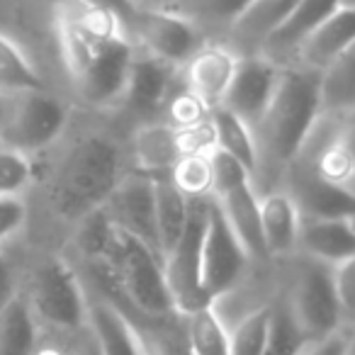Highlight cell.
I'll use <instances>...</instances> for the list:
<instances>
[{
	"mask_svg": "<svg viewBox=\"0 0 355 355\" xmlns=\"http://www.w3.org/2000/svg\"><path fill=\"white\" fill-rule=\"evenodd\" d=\"M129 173L127 139L88 127L61 144L44 178L46 205L71 229L100 209Z\"/></svg>",
	"mask_w": 355,
	"mask_h": 355,
	"instance_id": "6da1fadb",
	"label": "cell"
},
{
	"mask_svg": "<svg viewBox=\"0 0 355 355\" xmlns=\"http://www.w3.org/2000/svg\"><path fill=\"white\" fill-rule=\"evenodd\" d=\"M321 110H324V98H321L319 71L297 64L282 66L275 93L253 127L258 146V193L277 188L282 173L300 153Z\"/></svg>",
	"mask_w": 355,
	"mask_h": 355,
	"instance_id": "7a4b0ae2",
	"label": "cell"
},
{
	"mask_svg": "<svg viewBox=\"0 0 355 355\" xmlns=\"http://www.w3.org/2000/svg\"><path fill=\"white\" fill-rule=\"evenodd\" d=\"M61 59L76 98L90 110L117 112L127 88L134 46L129 42H93L56 25Z\"/></svg>",
	"mask_w": 355,
	"mask_h": 355,
	"instance_id": "3957f363",
	"label": "cell"
},
{
	"mask_svg": "<svg viewBox=\"0 0 355 355\" xmlns=\"http://www.w3.org/2000/svg\"><path fill=\"white\" fill-rule=\"evenodd\" d=\"M275 268L280 272L277 292L306 338H324L350 326L336 297L331 266L302 253H292L275 261Z\"/></svg>",
	"mask_w": 355,
	"mask_h": 355,
	"instance_id": "277c9868",
	"label": "cell"
},
{
	"mask_svg": "<svg viewBox=\"0 0 355 355\" xmlns=\"http://www.w3.org/2000/svg\"><path fill=\"white\" fill-rule=\"evenodd\" d=\"M20 297L40 329L59 334H78L85 329L88 290L69 258L51 256L37 263Z\"/></svg>",
	"mask_w": 355,
	"mask_h": 355,
	"instance_id": "5b68a950",
	"label": "cell"
},
{
	"mask_svg": "<svg viewBox=\"0 0 355 355\" xmlns=\"http://www.w3.org/2000/svg\"><path fill=\"white\" fill-rule=\"evenodd\" d=\"M295 163L355 198V107L321 110Z\"/></svg>",
	"mask_w": 355,
	"mask_h": 355,
	"instance_id": "8992f818",
	"label": "cell"
},
{
	"mask_svg": "<svg viewBox=\"0 0 355 355\" xmlns=\"http://www.w3.org/2000/svg\"><path fill=\"white\" fill-rule=\"evenodd\" d=\"M71 124V107L49 88L12 95L0 129V144L27 153L51 148Z\"/></svg>",
	"mask_w": 355,
	"mask_h": 355,
	"instance_id": "52a82bcc",
	"label": "cell"
},
{
	"mask_svg": "<svg viewBox=\"0 0 355 355\" xmlns=\"http://www.w3.org/2000/svg\"><path fill=\"white\" fill-rule=\"evenodd\" d=\"M212 148V119L190 129H175L161 119L141 122L134 124L127 137L129 171L144 173V175H166L183 156L207 153Z\"/></svg>",
	"mask_w": 355,
	"mask_h": 355,
	"instance_id": "ba28073f",
	"label": "cell"
},
{
	"mask_svg": "<svg viewBox=\"0 0 355 355\" xmlns=\"http://www.w3.org/2000/svg\"><path fill=\"white\" fill-rule=\"evenodd\" d=\"M207 200H193L190 205V219L175 246L163 256V275L171 292L173 306L178 314H188L193 309L209 304V297L202 287V239L207 229L209 214Z\"/></svg>",
	"mask_w": 355,
	"mask_h": 355,
	"instance_id": "9c48e42d",
	"label": "cell"
},
{
	"mask_svg": "<svg viewBox=\"0 0 355 355\" xmlns=\"http://www.w3.org/2000/svg\"><path fill=\"white\" fill-rule=\"evenodd\" d=\"M205 40L207 37L193 22L163 8H139L129 22V42L134 51L175 69H180Z\"/></svg>",
	"mask_w": 355,
	"mask_h": 355,
	"instance_id": "30bf717a",
	"label": "cell"
},
{
	"mask_svg": "<svg viewBox=\"0 0 355 355\" xmlns=\"http://www.w3.org/2000/svg\"><path fill=\"white\" fill-rule=\"evenodd\" d=\"M251 270H253V263L248 261L246 251L236 241L232 229L227 227L222 212H219V207L212 200L207 214V229H205V239H202L205 295L209 297V302L222 300L234 287L241 285L243 277Z\"/></svg>",
	"mask_w": 355,
	"mask_h": 355,
	"instance_id": "8fae6325",
	"label": "cell"
},
{
	"mask_svg": "<svg viewBox=\"0 0 355 355\" xmlns=\"http://www.w3.org/2000/svg\"><path fill=\"white\" fill-rule=\"evenodd\" d=\"M103 212L117 229L139 239L141 243L158 251L156 234V198H153V175L129 171L122 178V183L103 205Z\"/></svg>",
	"mask_w": 355,
	"mask_h": 355,
	"instance_id": "7c38bea8",
	"label": "cell"
},
{
	"mask_svg": "<svg viewBox=\"0 0 355 355\" xmlns=\"http://www.w3.org/2000/svg\"><path fill=\"white\" fill-rule=\"evenodd\" d=\"M239 54L224 40H205L202 46L180 66V83L212 112L222 107L224 95L234 80Z\"/></svg>",
	"mask_w": 355,
	"mask_h": 355,
	"instance_id": "4fadbf2b",
	"label": "cell"
},
{
	"mask_svg": "<svg viewBox=\"0 0 355 355\" xmlns=\"http://www.w3.org/2000/svg\"><path fill=\"white\" fill-rule=\"evenodd\" d=\"M178 80H180V69L134 51L127 88H124L117 112L134 119V124L153 122L158 119L163 103L178 85Z\"/></svg>",
	"mask_w": 355,
	"mask_h": 355,
	"instance_id": "5bb4252c",
	"label": "cell"
},
{
	"mask_svg": "<svg viewBox=\"0 0 355 355\" xmlns=\"http://www.w3.org/2000/svg\"><path fill=\"white\" fill-rule=\"evenodd\" d=\"M282 66L263 54H241L236 73L224 95L222 107L236 114L248 127H256L261 114L266 112L272 93L280 80Z\"/></svg>",
	"mask_w": 355,
	"mask_h": 355,
	"instance_id": "9a60e30c",
	"label": "cell"
},
{
	"mask_svg": "<svg viewBox=\"0 0 355 355\" xmlns=\"http://www.w3.org/2000/svg\"><path fill=\"white\" fill-rule=\"evenodd\" d=\"M340 8V0H297V6L287 15V20L268 37L261 54L275 64L287 66L297 56V51L316 35L321 25Z\"/></svg>",
	"mask_w": 355,
	"mask_h": 355,
	"instance_id": "2e32d148",
	"label": "cell"
},
{
	"mask_svg": "<svg viewBox=\"0 0 355 355\" xmlns=\"http://www.w3.org/2000/svg\"><path fill=\"white\" fill-rule=\"evenodd\" d=\"M212 200L219 207V212H222L227 227L232 229L236 241L246 251L248 261L253 266H272L261 229V202H258L256 185L253 183L241 185V188Z\"/></svg>",
	"mask_w": 355,
	"mask_h": 355,
	"instance_id": "e0dca14e",
	"label": "cell"
},
{
	"mask_svg": "<svg viewBox=\"0 0 355 355\" xmlns=\"http://www.w3.org/2000/svg\"><path fill=\"white\" fill-rule=\"evenodd\" d=\"M277 185L290 193L302 217H355V198L321 183L295 161L285 168Z\"/></svg>",
	"mask_w": 355,
	"mask_h": 355,
	"instance_id": "ac0fdd59",
	"label": "cell"
},
{
	"mask_svg": "<svg viewBox=\"0 0 355 355\" xmlns=\"http://www.w3.org/2000/svg\"><path fill=\"white\" fill-rule=\"evenodd\" d=\"M295 253L326 266L355 256V217H300Z\"/></svg>",
	"mask_w": 355,
	"mask_h": 355,
	"instance_id": "d6986e66",
	"label": "cell"
},
{
	"mask_svg": "<svg viewBox=\"0 0 355 355\" xmlns=\"http://www.w3.org/2000/svg\"><path fill=\"white\" fill-rule=\"evenodd\" d=\"M261 202V229L270 261H282L297 251V232H300V209L287 190L268 188L258 193Z\"/></svg>",
	"mask_w": 355,
	"mask_h": 355,
	"instance_id": "ffe728a7",
	"label": "cell"
},
{
	"mask_svg": "<svg viewBox=\"0 0 355 355\" xmlns=\"http://www.w3.org/2000/svg\"><path fill=\"white\" fill-rule=\"evenodd\" d=\"M85 326L93 334L100 355H141L137 331H134L132 321L127 319V314L93 290H88Z\"/></svg>",
	"mask_w": 355,
	"mask_h": 355,
	"instance_id": "44dd1931",
	"label": "cell"
},
{
	"mask_svg": "<svg viewBox=\"0 0 355 355\" xmlns=\"http://www.w3.org/2000/svg\"><path fill=\"white\" fill-rule=\"evenodd\" d=\"M295 6L297 0H251L224 42H229L239 54H261L268 37L287 20Z\"/></svg>",
	"mask_w": 355,
	"mask_h": 355,
	"instance_id": "7402d4cb",
	"label": "cell"
},
{
	"mask_svg": "<svg viewBox=\"0 0 355 355\" xmlns=\"http://www.w3.org/2000/svg\"><path fill=\"white\" fill-rule=\"evenodd\" d=\"M355 42V6H340L324 25L316 30V35L297 51L292 64L304 66L311 71H324L345 46Z\"/></svg>",
	"mask_w": 355,
	"mask_h": 355,
	"instance_id": "603a6c76",
	"label": "cell"
},
{
	"mask_svg": "<svg viewBox=\"0 0 355 355\" xmlns=\"http://www.w3.org/2000/svg\"><path fill=\"white\" fill-rule=\"evenodd\" d=\"M56 25L78 32L93 42H129L127 22L114 12L85 0H56ZM132 44V42H129Z\"/></svg>",
	"mask_w": 355,
	"mask_h": 355,
	"instance_id": "cb8c5ba5",
	"label": "cell"
},
{
	"mask_svg": "<svg viewBox=\"0 0 355 355\" xmlns=\"http://www.w3.org/2000/svg\"><path fill=\"white\" fill-rule=\"evenodd\" d=\"M251 0H171L163 10L190 20L207 40H224Z\"/></svg>",
	"mask_w": 355,
	"mask_h": 355,
	"instance_id": "d4e9b609",
	"label": "cell"
},
{
	"mask_svg": "<svg viewBox=\"0 0 355 355\" xmlns=\"http://www.w3.org/2000/svg\"><path fill=\"white\" fill-rule=\"evenodd\" d=\"M180 324H183L185 345L190 355H232L229 324L219 314L214 302L188 314H180Z\"/></svg>",
	"mask_w": 355,
	"mask_h": 355,
	"instance_id": "484cf974",
	"label": "cell"
},
{
	"mask_svg": "<svg viewBox=\"0 0 355 355\" xmlns=\"http://www.w3.org/2000/svg\"><path fill=\"white\" fill-rule=\"evenodd\" d=\"M153 198H156V234L161 258L175 246L190 219L193 200L185 198L166 175H153Z\"/></svg>",
	"mask_w": 355,
	"mask_h": 355,
	"instance_id": "4316f807",
	"label": "cell"
},
{
	"mask_svg": "<svg viewBox=\"0 0 355 355\" xmlns=\"http://www.w3.org/2000/svg\"><path fill=\"white\" fill-rule=\"evenodd\" d=\"M124 314L137 331L141 355H190L188 345H185L180 314L158 316V319L132 314V311H124Z\"/></svg>",
	"mask_w": 355,
	"mask_h": 355,
	"instance_id": "83f0119b",
	"label": "cell"
},
{
	"mask_svg": "<svg viewBox=\"0 0 355 355\" xmlns=\"http://www.w3.org/2000/svg\"><path fill=\"white\" fill-rule=\"evenodd\" d=\"M214 129V146L227 151L236 161H241L248 171L253 173V183H256V168H258V146L253 129L246 122L229 112L227 107H217L209 114Z\"/></svg>",
	"mask_w": 355,
	"mask_h": 355,
	"instance_id": "f1b7e54d",
	"label": "cell"
},
{
	"mask_svg": "<svg viewBox=\"0 0 355 355\" xmlns=\"http://www.w3.org/2000/svg\"><path fill=\"white\" fill-rule=\"evenodd\" d=\"M40 88H46V83L30 56L20 49L17 42L0 32V95L12 98V95Z\"/></svg>",
	"mask_w": 355,
	"mask_h": 355,
	"instance_id": "f546056e",
	"label": "cell"
},
{
	"mask_svg": "<svg viewBox=\"0 0 355 355\" xmlns=\"http://www.w3.org/2000/svg\"><path fill=\"white\" fill-rule=\"evenodd\" d=\"M324 110L355 107V42L321 71Z\"/></svg>",
	"mask_w": 355,
	"mask_h": 355,
	"instance_id": "4dcf8cb0",
	"label": "cell"
},
{
	"mask_svg": "<svg viewBox=\"0 0 355 355\" xmlns=\"http://www.w3.org/2000/svg\"><path fill=\"white\" fill-rule=\"evenodd\" d=\"M37 334L40 326L22 297H17L0 316V355H32Z\"/></svg>",
	"mask_w": 355,
	"mask_h": 355,
	"instance_id": "1f68e13d",
	"label": "cell"
},
{
	"mask_svg": "<svg viewBox=\"0 0 355 355\" xmlns=\"http://www.w3.org/2000/svg\"><path fill=\"white\" fill-rule=\"evenodd\" d=\"M270 302L253 306V309H248L246 314H241L229 324L232 355H263L268 329H270Z\"/></svg>",
	"mask_w": 355,
	"mask_h": 355,
	"instance_id": "d6a6232c",
	"label": "cell"
},
{
	"mask_svg": "<svg viewBox=\"0 0 355 355\" xmlns=\"http://www.w3.org/2000/svg\"><path fill=\"white\" fill-rule=\"evenodd\" d=\"M306 336L300 331V326L295 324L290 309L282 302L280 292H275L270 302V329H268V340L263 355H300V350L304 348Z\"/></svg>",
	"mask_w": 355,
	"mask_h": 355,
	"instance_id": "836d02e7",
	"label": "cell"
},
{
	"mask_svg": "<svg viewBox=\"0 0 355 355\" xmlns=\"http://www.w3.org/2000/svg\"><path fill=\"white\" fill-rule=\"evenodd\" d=\"M166 178L175 185L188 200H207L212 198V168H209V151L207 153H190L183 156Z\"/></svg>",
	"mask_w": 355,
	"mask_h": 355,
	"instance_id": "e575fe53",
	"label": "cell"
},
{
	"mask_svg": "<svg viewBox=\"0 0 355 355\" xmlns=\"http://www.w3.org/2000/svg\"><path fill=\"white\" fill-rule=\"evenodd\" d=\"M209 114L212 112L178 80V85L171 90V95H168L166 103H163L158 119L175 129H190V127H200V124L209 122Z\"/></svg>",
	"mask_w": 355,
	"mask_h": 355,
	"instance_id": "d590c367",
	"label": "cell"
},
{
	"mask_svg": "<svg viewBox=\"0 0 355 355\" xmlns=\"http://www.w3.org/2000/svg\"><path fill=\"white\" fill-rule=\"evenodd\" d=\"M35 183V163L27 153L0 144V195L22 198Z\"/></svg>",
	"mask_w": 355,
	"mask_h": 355,
	"instance_id": "8d00e7d4",
	"label": "cell"
},
{
	"mask_svg": "<svg viewBox=\"0 0 355 355\" xmlns=\"http://www.w3.org/2000/svg\"><path fill=\"white\" fill-rule=\"evenodd\" d=\"M209 168H212V198H219V195L232 193L241 185L253 183V173L241 161H236L217 146L209 151Z\"/></svg>",
	"mask_w": 355,
	"mask_h": 355,
	"instance_id": "74e56055",
	"label": "cell"
},
{
	"mask_svg": "<svg viewBox=\"0 0 355 355\" xmlns=\"http://www.w3.org/2000/svg\"><path fill=\"white\" fill-rule=\"evenodd\" d=\"M331 280H334V290L345 321L355 326V256L331 266Z\"/></svg>",
	"mask_w": 355,
	"mask_h": 355,
	"instance_id": "f35d334b",
	"label": "cell"
},
{
	"mask_svg": "<svg viewBox=\"0 0 355 355\" xmlns=\"http://www.w3.org/2000/svg\"><path fill=\"white\" fill-rule=\"evenodd\" d=\"M27 205L22 198H3L0 195V248L25 229Z\"/></svg>",
	"mask_w": 355,
	"mask_h": 355,
	"instance_id": "ab89813d",
	"label": "cell"
},
{
	"mask_svg": "<svg viewBox=\"0 0 355 355\" xmlns=\"http://www.w3.org/2000/svg\"><path fill=\"white\" fill-rule=\"evenodd\" d=\"M76 334H59V331L40 329L32 355H73Z\"/></svg>",
	"mask_w": 355,
	"mask_h": 355,
	"instance_id": "60d3db41",
	"label": "cell"
},
{
	"mask_svg": "<svg viewBox=\"0 0 355 355\" xmlns=\"http://www.w3.org/2000/svg\"><path fill=\"white\" fill-rule=\"evenodd\" d=\"M20 297V280L12 268L10 258L0 251V316L6 314V309Z\"/></svg>",
	"mask_w": 355,
	"mask_h": 355,
	"instance_id": "b9f144b4",
	"label": "cell"
},
{
	"mask_svg": "<svg viewBox=\"0 0 355 355\" xmlns=\"http://www.w3.org/2000/svg\"><path fill=\"white\" fill-rule=\"evenodd\" d=\"M348 329H340L338 334H331L324 336V338H314V340H306L304 348L300 350V355H340L345 343V336H348Z\"/></svg>",
	"mask_w": 355,
	"mask_h": 355,
	"instance_id": "7bdbcfd3",
	"label": "cell"
},
{
	"mask_svg": "<svg viewBox=\"0 0 355 355\" xmlns=\"http://www.w3.org/2000/svg\"><path fill=\"white\" fill-rule=\"evenodd\" d=\"M73 355H100V350H98V345H95V338H93V334L88 331V326L76 334Z\"/></svg>",
	"mask_w": 355,
	"mask_h": 355,
	"instance_id": "ee69618b",
	"label": "cell"
},
{
	"mask_svg": "<svg viewBox=\"0 0 355 355\" xmlns=\"http://www.w3.org/2000/svg\"><path fill=\"white\" fill-rule=\"evenodd\" d=\"M340 355H355V326L348 329V336H345V343H343Z\"/></svg>",
	"mask_w": 355,
	"mask_h": 355,
	"instance_id": "f6af8a7d",
	"label": "cell"
},
{
	"mask_svg": "<svg viewBox=\"0 0 355 355\" xmlns=\"http://www.w3.org/2000/svg\"><path fill=\"white\" fill-rule=\"evenodd\" d=\"M137 8H166L171 0H132Z\"/></svg>",
	"mask_w": 355,
	"mask_h": 355,
	"instance_id": "bcb514c9",
	"label": "cell"
},
{
	"mask_svg": "<svg viewBox=\"0 0 355 355\" xmlns=\"http://www.w3.org/2000/svg\"><path fill=\"white\" fill-rule=\"evenodd\" d=\"M8 105H10V98H8V95H0V129H3V122H6Z\"/></svg>",
	"mask_w": 355,
	"mask_h": 355,
	"instance_id": "7dc6e473",
	"label": "cell"
},
{
	"mask_svg": "<svg viewBox=\"0 0 355 355\" xmlns=\"http://www.w3.org/2000/svg\"><path fill=\"white\" fill-rule=\"evenodd\" d=\"M340 6H355V0H340Z\"/></svg>",
	"mask_w": 355,
	"mask_h": 355,
	"instance_id": "c3c4849f",
	"label": "cell"
}]
</instances>
